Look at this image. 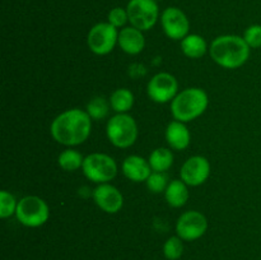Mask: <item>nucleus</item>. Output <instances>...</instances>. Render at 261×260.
<instances>
[{"label":"nucleus","mask_w":261,"mask_h":260,"mask_svg":"<svg viewBox=\"0 0 261 260\" xmlns=\"http://www.w3.org/2000/svg\"><path fill=\"white\" fill-rule=\"evenodd\" d=\"M92 130V119L87 111L79 109L66 110L54 119L50 132L59 144L75 147L88 139Z\"/></svg>","instance_id":"f257e3e1"},{"label":"nucleus","mask_w":261,"mask_h":260,"mask_svg":"<svg viewBox=\"0 0 261 260\" xmlns=\"http://www.w3.org/2000/svg\"><path fill=\"white\" fill-rule=\"evenodd\" d=\"M211 58L224 69H237L244 65L250 56V46L244 37L236 35L219 36L209 47Z\"/></svg>","instance_id":"f03ea898"},{"label":"nucleus","mask_w":261,"mask_h":260,"mask_svg":"<svg viewBox=\"0 0 261 260\" xmlns=\"http://www.w3.org/2000/svg\"><path fill=\"white\" fill-rule=\"evenodd\" d=\"M208 103V94L204 89L186 88L171 101V112L175 120L186 124L201 116Z\"/></svg>","instance_id":"7ed1b4c3"},{"label":"nucleus","mask_w":261,"mask_h":260,"mask_svg":"<svg viewBox=\"0 0 261 260\" xmlns=\"http://www.w3.org/2000/svg\"><path fill=\"white\" fill-rule=\"evenodd\" d=\"M106 134L112 145L129 148L137 142L138 125L134 117L127 114H116L109 120Z\"/></svg>","instance_id":"20e7f679"},{"label":"nucleus","mask_w":261,"mask_h":260,"mask_svg":"<svg viewBox=\"0 0 261 260\" xmlns=\"http://www.w3.org/2000/svg\"><path fill=\"white\" fill-rule=\"evenodd\" d=\"M15 217L20 224L35 228L47 222L50 217V208L40 196L28 195L18 201Z\"/></svg>","instance_id":"39448f33"},{"label":"nucleus","mask_w":261,"mask_h":260,"mask_svg":"<svg viewBox=\"0 0 261 260\" xmlns=\"http://www.w3.org/2000/svg\"><path fill=\"white\" fill-rule=\"evenodd\" d=\"M84 176L98 185L107 184L116 176L117 165L112 157L105 153H92L84 157L82 166Z\"/></svg>","instance_id":"423d86ee"},{"label":"nucleus","mask_w":261,"mask_h":260,"mask_svg":"<svg viewBox=\"0 0 261 260\" xmlns=\"http://www.w3.org/2000/svg\"><path fill=\"white\" fill-rule=\"evenodd\" d=\"M129 22L140 31H149L157 23L160 8L155 0H130L126 5Z\"/></svg>","instance_id":"0eeeda50"},{"label":"nucleus","mask_w":261,"mask_h":260,"mask_svg":"<svg viewBox=\"0 0 261 260\" xmlns=\"http://www.w3.org/2000/svg\"><path fill=\"white\" fill-rule=\"evenodd\" d=\"M119 41V32L109 22H101L94 24L87 36V43L89 50L96 55H107L111 53Z\"/></svg>","instance_id":"6e6552de"},{"label":"nucleus","mask_w":261,"mask_h":260,"mask_svg":"<svg viewBox=\"0 0 261 260\" xmlns=\"http://www.w3.org/2000/svg\"><path fill=\"white\" fill-rule=\"evenodd\" d=\"M208 228V221L203 213L198 211L185 212L176 223V232L184 241H194L203 236Z\"/></svg>","instance_id":"1a4fd4ad"},{"label":"nucleus","mask_w":261,"mask_h":260,"mask_svg":"<svg viewBox=\"0 0 261 260\" xmlns=\"http://www.w3.org/2000/svg\"><path fill=\"white\" fill-rule=\"evenodd\" d=\"M178 83L170 73H158L147 86V93L153 102L167 103L177 96Z\"/></svg>","instance_id":"9d476101"},{"label":"nucleus","mask_w":261,"mask_h":260,"mask_svg":"<svg viewBox=\"0 0 261 260\" xmlns=\"http://www.w3.org/2000/svg\"><path fill=\"white\" fill-rule=\"evenodd\" d=\"M161 24L166 36L176 41H182L189 35L190 30V22L186 14L176 7H170L163 10L161 14Z\"/></svg>","instance_id":"9b49d317"},{"label":"nucleus","mask_w":261,"mask_h":260,"mask_svg":"<svg viewBox=\"0 0 261 260\" xmlns=\"http://www.w3.org/2000/svg\"><path fill=\"white\" fill-rule=\"evenodd\" d=\"M211 173V163L205 157L194 155L182 165L180 177L188 186H199L205 183Z\"/></svg>","instance_id":"f8f14e48"},{"label":"nucleus","mask_w":261,"mask_h":260,"mask_svg":"<svg viewBox=\"0 0 261 260\" xmlns=\"http://www.w3.org/2000/svg\"><path fill=\"white\" fill-rule=\"evenodd\" d=\"M93 199L99 209L109 214L120 212L124 205V196L120 190L111 184H101L93 190Z\"/></svg>","instance_id":"ddd939ff"},{"label":"nucleus","mask_w":261,"mask_h":260,"mask_svg":"<svg viewBox=\"0 0 261 260\" xmlns=\"http://www.w3.org/2000/svg\"><path fill=\"white\" fill-rule=\"evenodd\" d=\"M122 173L125 177L134 183L147 181L152 173L149 162L140 155H129L122 163Z\"/></svg>","instance_id":"4468645a"},{"label":"nucleus","mask_w":261,"mask_h":260,"mask_svg":"<svg viewBox=\"0 0 261 260\" xmlns=\"http://www.w3.org/2000/svg\"><path fill=\"white\" fill-rule=\"evenodd\" d=\"M122 51L129 55H138L145 47V38L143 31L135 27H125L119 32V41H117Z\"/></svg>","instance_id":"2eb2a0df"},{"label":"nucleus","mask_w":261,"mask_h":260,"mask_svg":"<svg viewBox=\"0 0 261 260\" xmlns=\"http://www.w3.org/2000/svg\"><path fill=\"white\" fill-rule=\"evenodd\" d=\"M190 132H189L185 122L173 120L168 124L167 129H166V140H167V143L172 149H185L190 144Z\"/></svg>","instance_id":"dca6fc26"},{"label":"nucleus","mask_w":261,"mask_h":260,"mask_svg":"<svg viewBox=\"0 0 261 260\" xmlns=\"http://www.w3.org/2000/svg\"><path fill=\"white\" fill-rule=\"evenodd\" d=\"M165 198L168 205L172 208H181L189 199L188 185L182 180H173L168 184L165 191Z\"/></svg>","instance_id":"f3484780"},{"label":"nucleus","mask_w":261,"mask_h":260,"mask_svg":"<svg viewBox=\"0 0 261 260\" xmlns=\"http://www.w3.org/2000/svg\"><path fill=\"white\" fill-rule=\"evenodd\" d=\"M181 50L188 58L200 59L205 55L208 46L200 35H188L181 41Z\"/></svg>","instance_id":"a211bd4d"},{"label":"nucleus","mask_w":261,"mask_h":260,"mask_svg":"<svg viewBox=\"0 0 261 260\" xmlns=\"http://www.w3.org/2000/svg\"><path fill=\"white\" fill-rule=\"evenodd\" d=\"M134 105V94L127 88H119L110 97V106L117 114H126Z\"/></svg>","instance_id":"6ab92c4d"},{"label":"nucleus","mask_w":261,"mask_h":260,"mask_svg":"<svg viewBox=\"0 0 261 260\" xmlns=\"http://www.w3.org/2000/svg\"><path fill=\"white\" fill-rule=\"evenodd\" d=\"M148 162L153 172H165L172 166L173 153L167 148H157L150 153Z\"/></svg>","instance_id":"aec40b11"},{"label":"nucleus","mask_w":261,"mask_h":260,"mask_svg":"<svg viewBox=\"0 0 261 260\" xmlns=\"http://www.w3.org/2000/svg\"><path fill=\"white\" fill-rule=\"evenodd\" d=\"M84 157L74 149H65L61 152L58 157V163L64 171L73 172V171L79 170L83 166Z\"/></svg>","instance_id":"412c9836"},{"label":"nucleus","mask_w":261,"mask_h":260,"mask_svg":"<svg viewBox=\"0 0 261 260\" xmlns=\"http://www.w3.org/2000/svg\"><path fill=\"white\" fill-rule=\"evenodd\" d=\"M110 106L103 97H94L87 105V114L92 120H102L109 115Z\"/></svg>","instance_id":"4be33fe9"},{"label":"nucleus","mask_w":261,"mask_h":260,"mask_svg":"<svg viewBox=\"0 0 261 260\" xmlns=\"http://www.w3.org/2000/svg\"><path fill=\"white\" fill-rule=\"evenodd\" d=\"M18 201L13 194L9 191H0V217L2 218H9L17 212Z\"/></svg>","instance_id":"5701e85b"},{"label":"nucleus","mask_w":261,"mask_h":260,"mask_svg":"<svg viewBox=\"0 0 261 260\" xmlns=\"http://www.w3.org/2000/svg\"><path fill=\"white\" fill-rule=\"evenodd\" d=\"M184 252L182 239L180 237H170L163 245V254L168 260L180 259Z\"/></svg>","instance_id":"b1692460"},{"label":"nucleus","mask_w":261,"mask_h":260,"mask_svg":"<svg viewBox=\"0 0 261 260\" xmlns=\"http://www.w3.org/2000/svg\"><path fill=\"white\" fill-rule=\"evenodd\" d=\"M145 183H147L148 190L154 194H161L166 191L168 184H170L165 172H152Z\"/></svg>","instance_id":"393cba45"},{"label":"nucleus","mask_w":261,"mask_h":260,"mask_svg":"<svg viewBox=\"0 0 261 260\" xmlns=\"http://www.w3.org/2000/svg\"><path fill=\"white\" fill-rule=\"evenodd\" d=\"M244 40L250 48L261 47V24H252L246 28L244 33Z\"/></svg>","instance_id":"a878e982"},{"label":"nucleus","mask_w":261,"mask_h":260,"mask_svg":"<svg viewBox=\"0 0 261 260\" xmlns=\"http://www.w3.org/2000/svg\"><path fill=\"white\" fill-rule=\"evenodd\" d=\"M107 22L111 23L114 27L121 28L129 22V15H127L126 9L124 8H114L109 12V17H107Z\"/></svg>","instance_id":"bb28decb"},{"label":"nucleus","mask_w":261,"mask_h":260,"mask_svg":"<svg viewBox=\"0 0 261 260\" xmlns=\"http://www.w3.org/2000/svg\"><path fill=\"white\" fill-rule=\"evenodd\" d=\"M155 2H158V0H155Z\"/></svg>","instance_id":"cd10ccee"}]
</instances>
